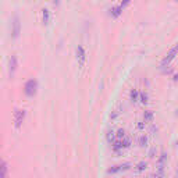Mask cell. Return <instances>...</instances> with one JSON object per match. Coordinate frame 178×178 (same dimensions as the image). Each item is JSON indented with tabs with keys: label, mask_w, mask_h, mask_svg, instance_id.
<instances>
[{
	"label": "cell",
	"mask_w": 178,
	"mask_h": 178,
	"mask_svg": "<svg viewBox=\"0 0 178 178\" xmlns=\"http://www.w3.org/2000/svg\"><path fill=\"white\" fill-rule=\"evenodd\" d=\"M129 145H131V139H129V138H124V139H123V146L124 147H128L129 146Z\"/></svg>",
	"instance_id": "ffe728a7"
},
{
	"label": "cell",
	"mask_w": 178,
	"mask_h": 178,
	"mask_svg": "<svg viewBox=\"0 0 178 178\" xmlns=\"http://www.w3.org/2000/svg\"><path fill=\"white\" fill-rule=\"evenodd\" d=\"M153 117H155V114H153L152 110H146V111L143 113V120H145V123H152V121H153Z\"/></svg>",
	"instance_id": "8fae6325"
},
{
	"label": "cell",
	"mask_w": 178,
	"mask_h": 178,
	"mask_svg": "<svg viewBox=\"0 0 178 178\" xmlns=\"http://www.w3.org/2000/svg\"><path fill=\"white\" fill-rule=\"evenodd\" d=\"M139 97H141V102H142V103H146L147 102V93L146 92H141V93H139Z\"/></svg>",
	"instance_id": "ac0fdd59"
},
{
	"label": "cell",
	"mask_w": 178,
	"mask_h": 178,
	"mask_svg": "<svg viewBox=\"0 0 178 178\" xmlns=\"http://www.w3.org/2000/svg\"><path fill=\"white\" fill-rule=\"evenodd\" d=\"M147 166L146 161H141V163H138L136 164V171H142V170H145Z\"/></svg>",
	"instance_id": "2e32d148"
},
{
	"label": "cell",
	"mask_w": 178,
	"mask_h": 178,
	"mask_svg": "<svg viewBox=\"0 0 178 178\" xmlns=\"http://www.w3.org/2000/svg\"><path fill=\"white\" fill-rule=\"evenodd\" d=\"M149 156H150V157L155 156V147H152V149H150V153H149Z\"/></svg>",
	"instance_id": "7402d4cb"
},
{
	"label": "cell",
	"mask_w": 178,
	"mask_h": 178,
	"mask_svg": "<svg viewBox=\"0 0 178 178\" xmlns=\"http://www.w3.org/2000/svg\"><path fill=\"white\" fill-rule=\"evenodd\" d=\"M15 70H17V56L13 54L10 57V61H9V75L13 77L15 74Z\"/></svg>",
	"instance_id": "5b68a950"
},
{
	"label": "cell",
	"mask_w": 178,
	"mask_h": 178,
	"mask_svg": "<svg viewBox=\"0 0 178 178\" xmlns=\"http://www.w3.org/2000/svg\"><path fill=\"white\" fill-rule=\"evenodd\" d=\"M138 143H139V146H145L147 143V138L145 135H141L138 138Z\"/></svg>",
	"instance_id": "9a60e30c"
},
{
	"label": "cell",
	"mask_w": 178,
	"mask_h": 178,
	"mask_svg": "<svg viewBox=\"0 0 178 178\" xmlns=\"http://www.w3.org/2000/svg\"><path fill=\"white\" fill-rule=\"evenodd\" d=\"M7 163L0 159V178H7Z\"/></svg>",
	"instance_id": "9c48e42d"
},
{
	"label": "cell",
	"mask_w": 178,
	"mask_h": 178,
	"mask_svg": "<svg viewBox=\"0 0 178 178\" xmlns=\"http://www.w3.org/2000/svg\"><path fill=\"white\" fill-rule=\"evenodd\" d=\"M166 159H167V155L166 152H161V155L157 160V170H164V163H166Z\"/></svg>",
	"instance_id": "ba28073f"
},
{
	"label": "cell",
	"mask_w": 178,
	"mask_h": 178,
	"mask_svg": "<svg viewBox=\"0 0 178 178\" xmlns=\"http://www.w3.org/2000/svg\"><path fill=\"white\" fill-rule=\"evenodd\" d=\"M129 163H125V164H117V166H113V167H110L107 170V173L109 174H113V173H117V171H121V170H128L129 168Z\"/></svg>",
	"instance_id": "8992f818"
},
{
	"label": "cell",
	"mask_w": 178,
	"mask_h": 178,
	"mask_svg": "<svg viewBox=\"0 0 178 178\" xmlns=\"http://www.w3.org/2000/svg\"><path fill=\"white\" fill-rule=\"evenodd\" d=\"M138 128H139V129H142V128H143V124H142V121H138Z\"/></svg>",
	"instance_id": "603a6c76"
},
{
	"label": "cell",
	"mask_w": 178,
	"mask_h": 178,
	"mask_svg": "<svg viewBox=\"0 0 178 178\" xmlns=\"http://www.w3.org/2000/svg\"><path fill=\"white\" fill-rule=\"evenodd\" d=\"M115 135H117V139H118V141H123V139L125 138V131H124L123 128H120V129L117 131V134H115Z\"/></svg>",
	"instance_id": "5bb4252c"
},
{
	"label": "cell",
	"mask_w": 178,
	"mask_h": 178,
	"mask_svg": "<svg viewBox=\"0 0 178 178\" xmlns=\"http://www.w3.org/2000/svg\"><path fill=\"white\" fill-rule=\"evenodd\" d=\"M20 31H21L20 18H18V15H14L13 21H11V38H17L20 35Z\"/></svg>",
	"instance_id": "3957f363"
},
{
	"label": "cell",
	"mask_w": 178,
	"mask_h": 178,
	"mask_svg": "<svg viewBox=\"0 0 178 178\" xmlns=\"http://www.w3.org/2000/svg\"><path fill=\"white\" fill-rule=\"evenodd\" d=\"M123 7H124V6H123L121 3H120L118 6L111 7V9H110V14H111V15H114V17H118V15L121 14V11H123Z\"/></svg>",
	"instance_id": "30bf717a"
},
{
	"label": "cell",
	"mask_w": 178,
	"mask_h": 178,
	"mask_svg": "<svg viewBox=\"0 0 178 178\" xmlns=\"http://www.w3.org/2000/svg\"><path fill=\"white\" fill-rule=\"evenodd\" d=\"M174 81H178V75H174Z\"/></svg>",
	"instance_id": "cb8c5ba5"
},
{
	"label": "cell",
	"mask_w": 178,
	"mask_h": 178,
	"mask_svg": "<svg viewBox=\"0 0 178 178\" xmlns=\"http://www.w3.org/2000/svg\"><path fill=\"white\" fill-rule=\"evenodd\" d=\"M113 138H114V131H109V132H107V139L111 141Z\"/></svg>",
	"instance_id": "44dd1931"
},
{
	"label": "cell",
	"mask_w": 178,
	"mask_h": 178,
	"mask_svg": "<svg viewBox=\"0 0 178 178\" xmlns=\"http://www.w3.org/2000/svg\"><path fill=\"white\" fill-rule=\"evenodd\" d=\"M25 117V110H21V109H17L14 111V121H15V127H20Z\"/></svg>",
	"instance_id": "277c9868"
},
{
	"label": "cell",
	"mask_w": 178,
	"mask_h": 178,
	"mask_svg": "<svg viewBox=\"0 0 178 178\" xmlns=\"http://www.w3.org/2000/svg\"><path fill=\"white\" fill-rule=\"evenodd\" d=\"M36 89H38V81L33 79V78L28 79L25 82V85H24V92H25L27 96H33L36 93Z\"/></svg>",
	"instance_id": "6da1fadb"
},
{
	"label": "cell",
	"mask_w": 178,
	"mask_h": 178,
	"mask_svg": "<svg viewBox=\"0 0 178 178\" xmlns=\"http://www.w3.org/2000/svg\"><path fill=\"white\" fill-rule=\"evenodd\" d=\"M42 18H43V22L47 24L49 20H50V15H49V10L47 9H43L42 10Z\"/></svg>",
	"instance_id": "7c38bea8"
},
{
	"label": "cell",
	"mask_w": 178,
	"mask_h": 178,
	"mask_svg": "<svg viewBox=\"0 0 178 178\" xmlns=\"http://www.w3.org/2000/svg\"><path fill=\"white\" fill-rule=\"evenodd\" d=\"M155 178H164V170H157Z\"/></svg>",
	"instance_id": "d6986e66"
},
{
	"label": "cell",
	"mask_w": 178,
	"mask_h": 178,
	"mask_svg": "<svg viewBox=\"0 0 178 178\" xmlns=\"http://www.w3.org/2000/svg\"><path fill=\"white\" fill-rule=\"evenodd\" d=\"M138 96H139V92H138L136 89H132L131 93H129V99H131V102H136V100H138Z\"/></svg>",
	"instance_id": "4fadbf2b"
},
{
	"label": "cell",
	"mask_w": 178,
	"mask_h": 178,
	"mask_svg": "<svg viewBox=\"0 0 178 178\" xmlns=\"http://www.w3.org/2000/svg\"><path fill=\"white\" fill-rule=\"evenodd\" d=\"M177 53H178V43H175V45H174V46H173V47L168 50L167 56H166V57L161 60L160 65H161V67H166V65H168V64H170V61H171V60H173V59L177 56Z\"/></svg>",
	"instance_id": "7a4b0ae2"
},
{
	"label": "cell",
	"mask_w": 178,
	"mask_h": 178,
	"mask_svg": "<svg viewBox=\"0 0 178 178\" xmlns=\"http://www.w3.org/2000/svg\"><path fill=\"white\" fill-rule=\"evenodd\" d=\"M177 175H178V171H177Z\"/></svg>",
	"instance_id": "d4e9b609"
},
{
	"label": "cell",
	"mask_w": 178,
	"mask_h": 178,
	"mask_svg": "<svg viewBox=\"0 0 178 178\" xmlns=\"http://www.w3.org/2000/svg\"><path fill=\"white\" fill-rule=\"evenodd\" d=\"M77 57H78L79 63H81V65H82V64L85 63V60H86V53H85L82 46H78V47H77Z\"/></svg>",
	"instance_id": "52a82bcc"
},
{
	"label": "cell",
	"mask_w": 178,
	"mask_h": 178,
	"mask_svg": "<svg viewBox=\"0 0 178 178\" xmlns=\"http://www.w3.org/2000/svg\"><path fill=\"white\" fill-rule=\"evenodd\" d=\"M123 141H115L114 145H113V149L114 150H120V149H123Z\"/></svg>",
	"instance_id": "e0dca14e"
}]
</instances>
